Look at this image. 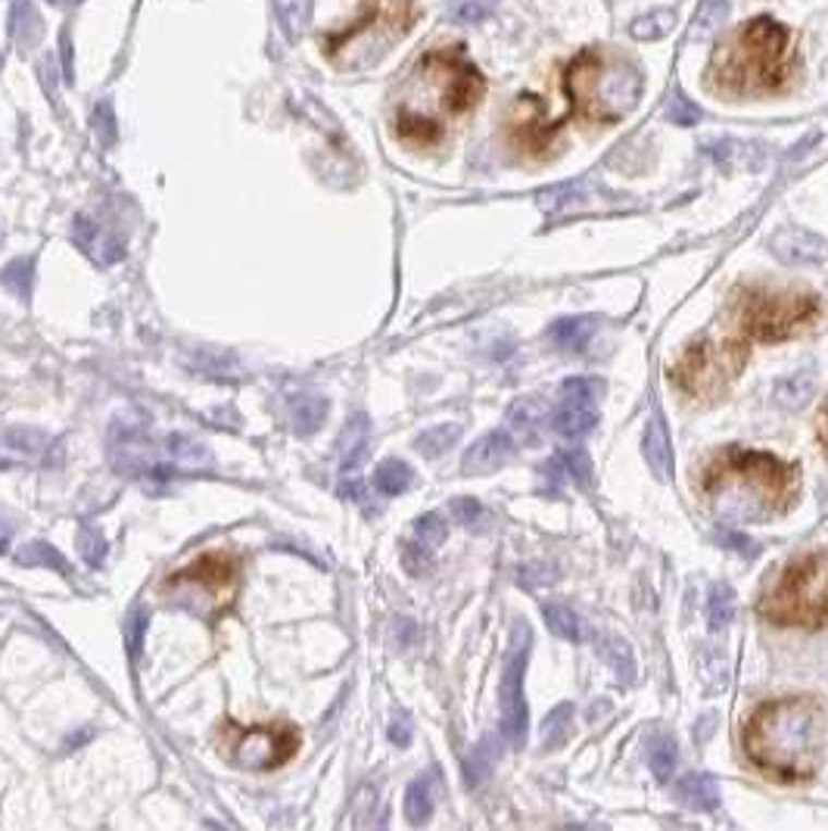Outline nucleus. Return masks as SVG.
<instances>
[{
  "label": "nucleus",
  "mask_w": 828,
  "mask_h": 831,
  "mask_svg": "<svg viewBox=\"0 0 828 831\" xmlns=\"http://www.w3.org/2000/svg\"><path fill=\"white\" fill-rule=\"evenodd\" d=\"M744 750L772 779L806 782L823 757V710L809 698L763 704L744 725Z\"/></svg>",
  "instance_id": "3"
},
{
  "label": "nucleus",
  "mask_w": 828,
  "mask_h": 831,
  "mask_svg": "<svg viewBox=\"0 0 828 831\" xmlns=\"http://www.w3.org/2000/svg\"><path fill=\"white\" fill-rule=\"evenodd\" d=\"M667 119H670L673 125L689 129V125H697V122H701V110H697L685 94H673V100L667 103Z\"/></svg>",
  "instance_id": "36"
},
{
  "label": "nucleus",
  "mask_w": 828,
  "mask_h": 831,
  "mask_svg": "<svg viewBox=\"0 0 828 831\" xmlns=\"http://www.w3.org/2000/svg\"><path fill=\"white\" fill-rule=\"evenodd\" d=\"M409 482H412V467H409L405 461H383V464L377 467V474H374V486H377L380 492H387V496L405 492Z\"/></svg>",
  "instance_id": "27"
},
{
  "label": "nucleus",
  "mask_w": 828,
  "mask_h": 831,
  "mask_svg": "<svg viewBox=\"0 0 828 831\" xmlns=\"http://www.w3.org/2000/svg\"><path fill=\"white\" fill-rule=\"evenodd\" d=\"M218 750L228 763L240 769H256V772H271L287 766L300 754V729L290 722H256V725H240L234 720H224L218 725Z\"/></svg>",
  "instance_id": "9"
},
{
  "label": "nucleus",
  "mask_w": 828,
  "mask_h": 831,
  "mask_svg": "<svg viewBox=\"0 0 828 831\" xmlns=\"http://www.w3.org/2000/svg\"><path fill=\"white\" fill-rule=\"evenodd\" d=\"M539 415H543L539 399H521V402H514V408H511V424L521 427V430H536Z\"/></svg>",
  "instance_id": "37"
},
{
  "label": "nucleus",
  "mask_w": 828,
  "mask_h": 831,
  "mask_svg": "<svg viewBox=\"0 0 828 831\" xmlns=\"http://www.w3.org/2000/svg\"><path fill=\"white\" fill-rule=\"evenodd\" d=\"M760 611L779 626H828V558L806 554L791 561L763 595Z\"/></svg>",
  "instance_id": "7"
},
{
  "label": "nucleus",
  "mask_w": 828,
  "mask_h": 831,
  "mask_svg": "<svg viewBox=\"0 0 828 831\" xmlns=\"http://www.w3.org/2000/svg\"><path fill=\"white\" fill-rule=\"evenodd\" d=\"M529 648H533V630L523 620H518L514 645L504 660V676H501V732L514 747H521L529 732V713H526V698H523V673H526Z\"/></svg>",
  "instance_id": "13"
},
{
  "label": "nucleus",
  "mask_w": 828,
  "mask_h": 831,
  "mask_svg": "<svg viewBox=\"0 0 828 831\" xmlns=\"http://www.w3.org/2000/svg\"><path fill=\"white\" fill-rule=\"evenodd\" d=\"M719 542L726 548H735V551H741L744 558H754L757 551H760V546L757 542H751V539H744L741 533H732V529H719V536H717Z\"/></svg>",
  "instance_id": "41"
},
{
  "label": "nucleus",
  "mask_w": 828,
  "mask_h": 831,
  "mask_svg": "<svg viewBox=\"0 0 828 831\" xmlns=\"http://www.w3.org/2000/svg\"><path fill=\"white\" fill-rule=\"evenodd\" d=\"M675 25V13L670 10H657V13H648V16H638L635 23H632V38H638V41H657V38H663V35H670Z\"/></svg>",
  "instance_id": "29"
},
{
  "label": "nucleus",
  "mask_w": 828,
  "mask_h": 831,
  "mask_svg": "<svg viewBox=\"0 0 828 831\" xmlns=\"http://www.w3.org/2000/svg\"><path fill=\"white\" fill-rule=\"evenodd\" d=\"M486 82L461 47H439L417 60L395 100L392 129L402 144L430 150L446 140L449 125L479 103Z\"/></svg>",
  "instance_id": "1"
},
{
  "label": "nucleus",
  "mask_w": 828,
  "mask_h": 831,
  "mask_svg": "<svg viewBox=\"0 0 828 831\" xmlns=\"http://www.w3.org/2000/svg\"><path fill=\"white\" fill-rule=\"evenodd\" d=\"M564 88L573 112L592 125L626 119L642 97V69L626 53L588 47L570 60Z\"/></svg>",
  "instance_id": "5"
},
{
  "label": "nucleus",
  "mask_w": 828,
  "mask_h": 831,
  "mask_svg": "<svg viewBox=\"0 0 828 831\" xmlns=\"http://www.w3.org/2000/svg\"><path fill=\"white\" fill-rule=\"evenodd\" d=\"M595 424H598L595 408H592V405H576V402H564V405L551 415V430L564 439L586 437Z\"/></svg>",
  "instance_id": "20"
},
{
  "label": "nucleus",
  "mask_w": 828,
  "mask_h": 831,
  "mask_svg": "<svg viewBox=\"0 0 828 831\" xmlns=\"http://www.w3.org/2000/svg\"><path fill=\"white\" fill-rule=\"evenodd\" d=\"M732 616H735V591L717 583L710 589V630L722 633L732 623Z\"/></svg>",
  "instance_id": "31"
},
{
  "label": "nucleus",
  "mask_w": 828,
  "mask_h": 831,
  "mask_svg": "<svg viewBox=\"0 0 828 831\" xmlns=\"http://www.w3.org/2000/svg\"><path fill=\"white\" fill-rule=\"evenodd\" d=\"M573 725V704H558L543 722V747L545 750H558L570 735Z\"/></svg>",
  "instance_id": "26"
},
{
  "label": "nucleus",
  "mask_w": 828,
  "mask_h": 831,
  "mask_svg": "<svg viewBox=\"0 0 828 831\" xmlns=\"http://www.w3.org/2000/svg\"><path fill=\"white\" fill-rule=\"evenodd\" d=\"M50 3H57V7H65V3H78V0H50Z\"/></svg>",
  "instance_id": "43"
},
{
  "label": "nucleus",
  "mask_w": 828,
  "mask_h": 831,
  "mask_svg": "<svg viewBox=\"0 0 828 831\" xmlns=\"http://www.w3.org/2000/svg\"><path fill=\"white\" fill-rule=\"evenodd\" d=\"M240 570H243V564H240L238 554L206 551L191 564L169 573L166 589H196L199 595H206L218 611H224V608H231V601L238 595Z\"/></svg>",
  "instance_id": "12"
},
{
  "label": "nucleus",
  "mask_w": 828,
  "mask_h": 831,
  "mask_svg": "<svg viewBox=\"0 0 828 831\" xmlns=\"http://www.w3.org/2000/svg\"><path fill=\"white\" fill-rule=\"evenodd\" d=\"M496 760H499V742H496V735H489V738H483V744H477L474 754L467 757V766H464L467 785H479L483 779H489Z\"/></svg>",
  "instance_id": "25"
},
{
  "label": "nucleus",
  "mask_w": 828,
  "mask_h": 831,
  "mask_svg": "<svg viewBox=\"0 0 828 831\" xmlns=\"http://www.w3.org/2000/svg\"><path fill=\"white\" fill-rule=\"evenodd\" d=\"M704 496L719 517L766 521L794 496V467L772 455L726 452L704 474Z\"/></svg>",
  "instance_id": "4"
},
{
  "label": "nucleus",
  "mask_w": 828,
  "mask_h": 831,
  "mask_svg": "<svg viewBox=\"0 0 828 831\" xmlns=\"http://www.w3.org/2000/svg\"><path fill=\"white\" fill-rule=\"evenodd\" d=\"M769 246L782 262H823V259H828V243L813 231L788 228V231H779L769 241Z\"/></svg>",
  "instance_id": "17"
},
{
  "label": "nucleus",
  "mask_w": 828,
  "mask_h": 831,
  "mask_svg": "<svg viewBox=\"0 0 828 831\" xmlns=\"http://www.w3.org/2000/svg\"><path fill=\"white\" fill-rule=\"evenodd\" d=\"M601 655L608 660L610 667H613V673L620 676V682H632L635 679V660H632V648L623 641V638H617V635H608V638H601Z\"/></svg>",
  "instance_id": "28"
},
{
  "label": "nucleus",
  "mask_w": 828,
  "mask_h": 831,
  "mask_svg": "<svg viewBox=\"0 0 828 831\" xmlns=\"http://www.w3.org/2000/svg\"><path fill=\"white\" fill-rule=\"evenodd\" d=\"M567 471H570V477L576 482H583L588 486L592 482V461H588L586 452H567L564 455Z\"/></svg>",
  "instance_id": "40"
},
{
  "label": "nucleus",
  "mask_w": 828,
  "mask_h": 831,
  "mask_svg": "<svg viewBox=\"0 0 828 831\" xmlns=\"http://www.w3.org/2000/svg\"><path fill=\"white\" fill-rule=\"evenodd\" d=\"M543 103L539 97H529L523 94L518 100V107L511 112V122H508V137L514 144V150L523 156H548L551 150V140H555V125L543 119Z\"/></svg>",
  "instance_id": "14"
},
{
  "label": "nucleus",
  "mask_w": 828,
  "mask_h": 831,
  "mask_svg": "<svg viewBox=\"0 0 828 831\" xmlns=\"http://www.w3.org/2000/svg\"><path fill=\"white\" fill-rule=\"evenodd\" d=\"M819 442H823V449L828 452V399H826V408H823V415H819Z\"/></svg>",
  "instance_id": "42"
},
{
  "label": "nucleus",
  "mask_w": 828,
  "mask_h": 831,
  "mask_svg": "<svg viewBox=\"0 0 828 831\" xmlns=\"http://www.w3.org/2000/svg\"><path fill=\"white\" fill-rule=\"evenodd\" d=\"M791 32L782 23L760 16L739 25L722 38L710 60V85L726 97H769L791 85L794 78Z\"/></svg>",
  "instance_id": "2"
},
{
  "label": "nucleus",
  "mask_w": 828,
  "mask_h": 831,
  "mask_svg": "<svg viewBox=\"0 0 828 831\" xmlns=\"http://www.w3.org/2000/svg\"><path fill=\"white\" fill-rule=\"evenodd\" d=\"M729 16V3L726 0H704V7L697 10L695 25H692V41H701L707 35H714L719 25Z\"/></svg>",
  "instance_id": "30"
},
{
  "label": "nucleus",
  "mask_w": 828,
  "mask_h": 831,
  "mask_svg": "<svg viewBox=\"0 0 828 831\" xmlns=\"http://www.w3.org/2000/svg\"><path fill=\"white\" fill-rule=\"evenodd\" d=\"M675 804L689 809H717L719 807V787L710 775H685L673 787Z\"/></svg>",
  "instance_id": "19"
},
{
  "label": "nucleus",
  "mask_w": 828,
  "mask_h": 831,
  "mask_svg": "<svg viewBox=\"0 0 828 831\" xmlns=\"http://www.w3.org/2000/svg\"><path fill=\"white\" fill-rule=\"evenodd\" d=\"M675 757H679V747L670 735H660L652 747V772L657 782H670L675 769Z\"/></svg>",
  "instance_id": "33"
},
{
  "label": "nucleus",
  "mask_w": 828,
  "mask_h": 831,
  "mask_svg": "<svg viewBox=\"0 0 828 831\" xmlns=\"http://www.w3.org/2000/svg\"><path fill=\"white\" fill-rule=\"evenodd\" d=\"M747 346L735 340H701L675 365L673 380L695 399H717L744 368Z\"/></svg>",
  "instance_id": "11"
},
{
  "label": "nucleus",
  "mask_w": 828,
  "mask_h": 831,
  "mask_svg": "<svg viewBox=\"0 0 828 831\" xmlns=\"http://www.w3.org/2000/svg\"><path fill=\"white\" fill-rule=\"evenodd\" d=\"M543 613L551 633H558L561 638H567V641H580V638H586V623H583L576 613L570 611L567 604H545Z\"/></svg>",
  "instance_id": "23"
},
{
  "label": "nucleus",
  "mask_w": 828,
  "mask_h": 831,
  "mask_svg": "<svg viewBox=\"0 0 828 831\" xmlns=\"http://www.w3.org/2000/svg\"><path fill=\"white\" fill-rule=\"evenodd\" d=\"M414 533H417V542L424 546H439L446 539V524L439 514H424L417 524H414Z\"/></svg>",
  "instance_id": "38"
},
{
  "label": "nucleus",
  "mask_w": 828,
  "mask_h": 831,
  "mask_svg": "<svg viewBox=\"0 0 828 831\" xmlns=\"http://www.w3.org/2000/svg\"><path fill=\"white\" fill-rule=\"evenodd\" d=\"M819 315V303L804 293H769V290H744L739 300V328L763 340H788L797 330L809 328Z\"/></svg>",
  "instance_id": "10"
},
{
  "label": "nucleus",
  "mask_w": 828,
  "mask_h": 831,
  "mask_svg": "<svg viewBox=\"0 0 828 831\" xmlns=\"http://www.w3.org/2000/svg\"><path fill=\"white\" fill-rule=\"evenodd\" d=\"M109 455L115 471L147 482H169L209 464V452L187 437H150L144 430L129 427L112 433Z\"/></svg>",
  "instance_id": "8"
},
{
  "label": "nucleus",
  "mask_w": 828,
  "mask_h": 831,
  "mask_svg": "<svg viewBox=\"0 0 828 831\" xmlns=\"http://www.w3.org/2000/svg\"><path fill=\"white\" fill-rule=\"evenodd\" d=\"M642 452L648 459V467L654 471V477L670 482V477H673V449H670V433H667V424H663L660 412H654L648 427H645Z\"/></svg>",
  "instance_id": "18"
},
{
  "label": "nucleus",
  "mask_w": 828,
  "mask_h": 831,
  "mask_svg": "<svg viewBox=\"0 0 828 831\" xmlns=\"http://www.w3.org/2000/svg\"><path fill=\"white\" fill-rule=\"evenodd\" d=\"M595 318H588V315H580V318H564V321H558L555 328H551V343L558 346L561 352H570V355H576V352H583L588 346V340L595 337Z\"/></svg>",
  "instance_id": "21"
},
{
  "label": "nucleus",
  "mask_w": 828,
  "mask_h": 831,
  "mask_svg": "<svg viewBox=\"0 0 828 831\" xmlns=\"http://www.w3.org/2000/svg\"><path fill=\"white\" fill-rule=\"evenodd\" d=\"M434 812V779L417 775L409 791H405V819L412 826H424Z\"/></svg>",
  "instance_id": "22"
},
{
  "label": "nucleus",
  "mask_w": 828,
  "mask_h": 831,
  "mask_svg": "<svg viewBox=\"0 0 828 831\" xmlns=\"http://www.w3.org/2000/svg\"><path fill=\"white\" fill-rule=\"evenodd\" d=\"M38 38H41V20H38L35 7L28 0H22L13 7V41L22 50H28V47L38 45Z\"/></svg>",
  "instance_id": "24"
},
{
  "label": "nucleus",
  "mask_w": 828,
  "mask_h": 831,
  "mask_svg": "<svg viewBox=\"0 0 828 831\" xmlns=\"http://www.w3.org/2000/svg\"><path fill=\"white\" fill-rule=\"evenodd\" d=\"M57 442L38 430H0V467L20 461H47Z\"/></svg>",
  "instance_id": "15"
},
{
  "label": "nucleus",
  "mask_w": 828,
  "mask_h": 831,
  "mask_svg": "<svg viewBox=\"0 0 828 831\" xmlns=\"http://www.w3.org/2000/svg\"><path fill=\"white\" fill-rule=\"evenodd\" d=\"M514 452V439L504 430H496V433H486L483 439H477L467 455L461 461V471L464 474H489V471H499L504 461L511 459Z\"/></svg>",
  "instance_id": "16"
},
{
  "label": "nucleus",
  "mask_w": 828,
  "mask_h": 831,
  "mask_svg": "<svg viewBox=\"0 0 828 831\" xmlns=\"http://www.w3.org/2000/svg\"><path fill=\"white\" fill-rule=\"evenodd\" d=\"M452 517L464 529H483V526L489 524V511L477 499H455L452 502Z\"/></svg>",
  "instance_id": "35"
},
{
  "label": "nucleus",
  "mask_w": 828,
  "mask_h": 831,
  "mask_svg": "<svg viewBox=\"0 0 828 831\" xmlns=\"http://www.w3.org/2000/svg\"><path fill=\"white\" fill-rule=\"evenodd\" d=\"M564 402H576V405H595L605 395V383L595 377H570L561 387Z\"/></svg>",
  "instance_id": "32"
},
{
  "label": "nucleus",
  "mask_w": 828,
  "mask_h": 831,
  "mask_svg": "<svg viewBox=\"0 0 828 831\" xmlns=\"http://www.w3.org/2000/svg\"><path fill=\"white\" fill-rule=\"evenodd\" d=\"M458 433H461V427L458 424H442V427H434V430H427V433H421L417 437V449L424 452V455H442L446 449H452L455 445Z\"/></svg>",
  "instance_id": "34"
},
{
  "label": "nucleus",
  "mask_w": 828,
  "mask_h": 831,
  "mask_svg": "<svg viewBox=\"0 0 828 831\" xmlns=\"http://www.w3.org/2000/svg\"><path fill=\"white\" fill-rule=\"evenodd\" d=\"M402 564H405V570L412 573V576H424V573H430V551L424 548V542L421 546H405V558H402Z\"/></svg>",
  "instance_id": "39"
},
{
  "label": "nucleus",
  "mask_w": 828,
  "mask_h": 831,
  "mask_svg": "<svg viewBox=\"0 0 828 831\" xmlns=\"http://www.w3.org/2000/svg\"><path fill=\"white\" fill-rule=\"evenodd\" d=\"M417 10L412 0H377L340 32L325 35V53L333 66L365 69L377 63L399 38L412 32Z\"/></svg>",
  "instance_id": "6"
},
{
  "label": "nucleus",
  "mask_w": 828,
  "mask_h": 831,
  "mask_svg": "<svg viewBox=\"0 0 828 831\" xmlns=\"http://www.w3.org/2000/svg\"><path fill=\"white\" fill-rule=\"evenodd\" d=\"M0 63H3V57H0Z\"/></svg>",
  "instance_id": "44"
}]
</instances>
